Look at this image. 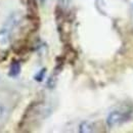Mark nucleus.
<instances>
[{"label":"nucleus","instance_id":"nucleus-1","mask_svg":"<svg viewBox=\"0 0 133 133\" xmlns=\"http://www.w3.org/2000/svg\"><path fill=\"white\" fill-rule=\"evenodd\" d=\"M130 115L125 112H120V111H114L110 113V115L107 118V125L109 128H114L117 126H120L124 124L125 122L129 121Z\"/></svg>","mask_w":133,"mask_h":133},{"label":"nucleus","instance_id":"nucleus-2","mask_svg":"<svg viewBox=\"0 0 133 133\" xmlns=\"http://www.w3.org/2000/svg\"><path fill=\"white\" fill-rule=\"evenodd\" d=\"M10 44V32L8 28L0 30V48L6 49Z\"/></svg>","mask_w":133,"mask_h":133},{"label":"nucleus","instance_id":"nucleus-3","mask_svg":"<svg viewBox=\"0 0 133 133\" xmlns=\"http://www.w3.org/2000/svg\"><path fill=\"white\" fill-rule=\"evenodd\" d=\"M94 131V125L91 122L88 121H84L79 125V132L81 133H88L93 132Z\"/></svg>","mask_w":133,"mask_h":133},{"label":"nucleus","instance_id":"nucleus-4","mask_svg":"<svg viewBox=\"0 0 133 133\" xmlns=\"http://www.w3.org/2000/svg\"><path fill=\"white\" fill-rule=\"evenodd\" d=\"M19 73H21V65H19V63L17 62V61L12 62L11 65H10V68H9L8 75L10 77H17Z\"/></svg>","mask_w":133,"mask_h":133},{"label":"nucleus","instance_id":"nucleus-5","mask_svg":"<svg viewBox=\"0 0 133 133\" xmlns=\"http://www.w3.org/2000/svg\"><path fill=\"white\" fill-rule=\"evenodd\" d=\"M45 73H46V69L43 68L42 70H40L35 76H34V79L37 81V82H42L43 79H44V76H45Z\"/></svg>","mask_w":133,"mask_h":133},{"label":"nucleus","instance_id":"nucleus-6","mask_svg":"<svg viewBox=\"0 0 133 133\" xmlns=\"http://www.w3.org/2000/svg\"><path fill=\"white\" fill-rule=\"evenodd\" d=\"M6 116H7V110H6V108L3 104L0 103V122L3 121L6 118Z\"/></svg>","mask_w":133,"mask_h":133},{"label":"nucleus","instance_id":"nucleus-7","mask_svg":"<svg viewBox=\"0 0 133 133\" xmlns=\"http://www.w3.org/2000/svg\"><path fill=\"white\" fill-rule=\"evenodd\" d=\"M55 81H56V79H55V77H54V75H51L50 76V78L48 79V81H47V86H48V88H53L54 86H55Z\"/></svg>","mask_w":133,"mask_h":133}]
</instances>
